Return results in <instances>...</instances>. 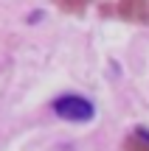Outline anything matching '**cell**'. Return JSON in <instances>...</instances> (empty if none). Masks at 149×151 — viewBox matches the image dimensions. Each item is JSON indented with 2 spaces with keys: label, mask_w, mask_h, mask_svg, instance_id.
<instances>
[{
  "label": "cell",
  "mask_w": 149,
  "mask_h": 151,
  "mask_svg": "<svg viewBox=\"0 0 149 151\" xmlns=\"http://www.w3.org/2000/svg\"><path fill=\"white\" fill-rule=\"evenodd\" d=\"M54 109H56V115L59 118H65V120H90L93 118V104L87 101V98H82V95H65V98H59V101L54 104Z\"/></svg>",
  "instance_id": "6da1fadb"
},
{
  "label": "cell",
  "mask_w": 149,
  "mask_h": 151,
  "mask_svg": "<svg viewBox=\"0 0 149 151\" xmlns=\"http://www.w3.org/2000/svg\"><path fill=\"white\" fill-rule=\"evenodd\" d=\"M118 9L127 20H135V22L149 20V0H121Z\"/></svg>",
  "instance_id": "7a4b0ae2"
},
{
  "label": "cell",
  "mask_w": 149,
  "mask_h": 151,
  "mask_svg": "<svg viewBox=\"0 0 149 151\" xmlns=\"http://www.w3.org/2000/svg\"><path fill=\"white\" fill-rule=\"evenodd\" d=\"M124 151H149V132L146 129H135L124 140Z\"/></svg>",
  "instance_id": "3957f363"
},
{
  "label": "cell",
  "mask_w": 149,
  "mask_h": 151,
  "mask_svg": "<svg viewBox=\"0 0 149 151\" xmlns=\"http://www.w3.org/2000/svg\"><path fill=\"white\" fill-rule=\"evenodd\" d=\"M62 3H68V6H79V3H84V0H62Z\"/></svg>",
  "instance_id": "277c9868"
}]
</instances>
